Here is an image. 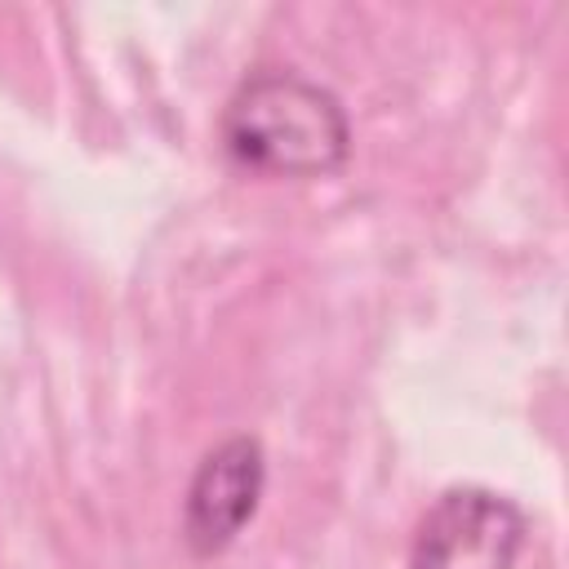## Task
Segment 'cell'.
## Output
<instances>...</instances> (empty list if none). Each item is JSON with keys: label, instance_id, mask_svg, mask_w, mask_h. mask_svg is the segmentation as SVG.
<instances>
[{"label": "cell", "instance_id": "7a4b0ae2", "mask_svg": "<svg viewBox=\"0 0 569 569\" xmlns=\"http://www.w3.org/2000/svg\"><path fill=\"white\" fill-rule=\"evenodd\" d=\"M529 516L485 485L445 489L418 520L409 569H516Z\"/></svg>", "mask_w": 569, "mask_h": 569}, {"label": "cell", "instance_id": "6da1fadb", "mask_svg": "<svg viewBox=\"0 0 569 569\" xmlns=\"http://www.w3.org/2000/svg\"><path fill=\"white\" fill-rule=\"evenodd\" d=\"M222 147L236 164L267 178H320L351 151V120L333 89L293 71H249L218 120Z\"/></svg>", "mask_w": 569, "mask_h": 569}, {"label": "cell", "instance_id": "3957f363", "mask_svg": "<svg viewBox=\"0 0 569 569\" xmlns=\"http://www.w3.org/2000/svg\"><path fill=\"white\" fill-rule=\"evenodd\" d=\"M267 485V458L253 436H231L213 445L182 498V542L191 556H218L253 520Z\"/></svg>", "mask_w": 569, "mask_h": 569}]
</instances>
